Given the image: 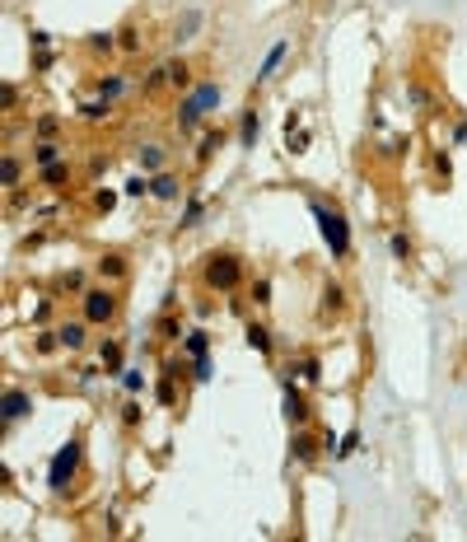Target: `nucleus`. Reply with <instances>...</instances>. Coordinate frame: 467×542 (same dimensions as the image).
I'll list each match as a JSON object with an SVG mask.
<instances>
[{
  "label": "nucleus",
  "instance_id": "1",
  "mask_svg": "<svg viewBox=\"0 0 467 542\" xmlns=\"http://www.w3.org/2000/svg\"><path fill=\"white\" fill-rule=\"evenodd\" d=\"M309 210H313V220H318V234H323L327 253L337 262H346L351 258V225H346V215L337 206H327V201H318V197L309 201Z\"/></svg>",
  "mask_w": 467,
  "mask_h": 542
},
{
  "label": "nucleus",
  "instance_id": "2",
  "mask_svg": "<svg viewBox=\"0 0 467 542\" xmlns=\"http://www.w3.org/2000/svg\"><path fill=\"white\" fill-rule=\"evenodd\" d=\"M79 458H84V444H79V439H66L52 454V463H47V486L71 491V482H75V472H79Z\"/></svg>",
  "mask_w": 467,
  "mask_h": 542
},
{
  "label": "nucleus",
  "instance_id": "3",
  "mask_svg": "<svg viewBox=\"0 0 467 542\" xmlns=\"http://www.w3.org/2000/svg\"><path fill=\"white\" fill-rule=\"evenodd\" d=\"M210 108H220V84H197V89L182 99V108H178V127L182 131H197L201 122H206Z\"/></svg>",
  "mask_w": 467,
  "mask_h": 542
},
{
  "label": "nucleus",
  "instance_id": "4",
  "mask_svg": "<svg viewBox=\"0 0 467 542\" xmlns=\"http://www.w3.org/2000/svg\"><path fill=\"white\" fill-rule=\"evenodd\" d=\"M206 285H215V290H238L243 285V262L233 258V253H210L206 258Z\"/></svg>",
  "mask_w": 467,
  "mask_h": 542
},
{
  "label": "nucleus",
  "instance_id": "5",
  "mask_svg": "<svg viewBox=\"0 0 467 542\" xmlns=\"http://www.w3.org/2000/svg\"><path fill=\"white\" fill-rule=\"evenodd\" d=\"M117 318V295L112 290H84V323H112Z\"/></svg>",
  "mask_w": 467,
  "mask_h": 542
},
{
  "label": "nucleus",
  "instance_id": "6",
  "mask_svg": "<svg viewBox=\"0 0 467 542\" xmlns=\"http://www.w3.org/2000/svg\"><path fill=\"white\" fill-rule=\"evenodd\" d=\"M281 416H286V426H304L309 421V402H304V393L294 388V379L286 374V397H281Z\"/></svg>",
  "mask_w": 467,
  "mask_h": 542
},
{
  "label": "nucleus",
  "instance_id": "7",
  "mask_svg": "<svg viewBox=\"0 0 467 542\" xmlns=\"http://www.w3.org/2000/svg\"><path fill=\"white\" fill-rule=\"evenodd\" d=\"M33 412V397H28V388H5V393H0V416H5V421H24V416Z\"/></svg>",
  "mask_w": 467,
  "mask_h": 542
},
{
  "label": "nucleus",
  "instance_id": "8",
  "mask_svg": "<svg viewBox=\"0 0 467 542\" xmlns=\"http://www.w3.org/2000/svg\"><path fill=\"white\" fill-rule=\"evenodd\" d=\"M318 449H327V444H318L304 426H294V435H290V458H294V463H313Z\"/></svg>",
  "mask_w": 467,
  "mask_h": 542
},
{
  "label": "nucleus",
  "instance_id": "9",
  "mask_svg": "<svg viewBox=\"0 0 467 542\" xmlns=\"http://www.w3.org/2000/svg\"><path fill=\"white\" fill-rule=\"evenodd\" d=\"M178 178H173V173H155V178H150V197H159V201H178Z\"/></svg>",
  "mask_w": 467,
  "mask_h": 542
},
{
  "label": "nucleus",
  "instance_id": "10",
  "mask_svg": "<svg viewBox=\"0 0 467 542\" xmlns=\"http://www.w3.org/2000/svg\"><path fill=\"white\" fill-rule=\"evenodd\" d=\"M89 328H94V323H61V328H56V336H61V346H66V351H79Z\"/></svg>",
  "mask_w": 467,
  "mask_h": 542
},
{
  "label": "nucleus",
  "instance_id": "11",
  "mask_svg": "<svg viewBox=\"0 0 467 542\" xmlns=\"http://www.w3.org/2000/svg\"><path fill=\"white\" fill-rule=\"evenodd\" d=\"M286 52H290V38H281V42L271 47V52L262 56V71H257V75H253V79H271V75H276V66L286 61Z\"/></svg>",
  "mask_w": 467,
  "mask_h": 542
},
{
  "label": "nucleus",
  "instance_id": "12",
  "mask_svg": "<svg viewBox=\"0 0 467 542\" xmlns=\"http://www.w3.org/2000/svg\"><path fill=\"white\" fill-rule=\"evenodd\" d=\"M286 374H290V379H304V384H318V379H323V365L313 360V356H304L299 365H290Z\"/></svg>",
  "mask_w": 467,
  "mask_h": 542
},
{
  "label": "nucleus",
  "instance_id": "13",
  "mask_svg": "<svg viewBox=\"0 0 467 542\" xmlns=\"http://www.w3.org/2000/svg\"><path fill=\"white\" fill-rule=\"evenodd\" d=\"M257 131H262V122H257V112L248 108V112H243V122H238V145H248V150H253V145H257Z\"/></svg>",
  "mask_w": 467,
  "mask_h": 542
},
{
  "label": "nucleus",
  "instance_id": "14",
  "mask_svg": "<svg viewBox=\"0 0 467 542\" xmlns=\"http://www.w3.org/2000/svg\"><path fill=\"white\" fill-rule=\"evenodd\" d=\"M225 140H229L225 131H206V136H201V145H197V164H210V155H215Z\"/></svg>",
  "mask_w": 467,
  "mask_h": 542
},
{
  "label": "nucleus",
  "instance_id": "15",
  "mask_svg": "<svg viewBox=\"0 0 467 542\" xmlns=\"http://www.w3.org/2000/svg\"><path fill=\"white\" fill-rule=\"evenodd\" d=\"M71 182V169H66V159H56V164H42V187H66Z\"/></svg>",
  "mask_w": 467,
  "mask_h": 542
},
{
  "label": "nucleus",
  "instance_id": "16",
  "mask_svg": "<svg viewBox=\"0 0 467 542\" xmlns=\"http://www.w3.org/2000/svg\"><path fill=\"white\" fill-rule=\"evenodd\" d=\"M243 341H248L253 351H262V356H271V332H266L262 323H248V332H243Z\"/></svg>",
  "mask_w": 467,
  "mask_h": 542
},
{
  "label": "nucleus",
  "instance_id": "17",
  "mask_svg": "<svg viewBox=\"0 0 467 542\" xmlns=\"http://www.w3.org/2000/svg\"><path fill=\"white\" fill-rule=\"evenodd\" d=\"M173 374H178V369H173V365H164V379H159V388H155L159 407H173V397H178V393H173Z\"/></svg>",
  "mask_w": 467,
  "mask_h": 542
},
{
  "label": "nucleus",
  "instance_id": "18",
  "mask_svg": "<svg viewBox=\"0 0 467 542\" xmlns=\"http://www.w3.org/2000/svg\"><path fill=\"white\" fill-rule=\"evenodd\" d=\"M201 197H187V206H182V220H178V230H197L201 225Z\"/></svg>",
  "mask_w": 467,
  "mask_h": 542
},
{
  "label": "nucleus",
  "instance_id": "19",
  "mask_svg": "<svg viewBox=\"0 0 467 542\" xmlns=\"http://www.w3.org/2000/svg\"><path fill=\"white\" fill-rule=\"evenodd\" d=\"M108 112H112V99H94V103L79 108V117H84V122H103Z\"/></svg>",
  "mask_w": 467,
  "mask_h": 542
},
{
  "label": "nucleus",
  "instance_id": "20",
  "mask_svg": "<svg viewBox=\"0 0 467 542\" xmlns=\"http://www.w3.org/2000/svg\"><path fill=\"white\" fill-rule=\"evenodd\" d=\"M187 356H192V360H197V356H210V332H201V328L187 332Z\"/></svg>",
  "mask_w": 467,
  "mask_h": 542
},
{
  "label": "nucleus",
  "instance_id": "21",
  "mask_svg": "<svg viewBox=\"0 0 467 542\" xmlns=\"http://www.w3.org/2000/svg\"><path fill=\"white\" fill-rule=\"evenodd\" d=\"M61 150H66V145H56V140H38V150H33L38 169H42V164H56V159H61Z\"/></svg>",
  "mask_w": 467,
  "mask_h": 542
},
{
  "label": "nucleus",
  "instance_id": "22",
  "mask_svg": "<svg viewBox=\"0 0 467 542\" xmlns=\"http://www.w3.org/2000/svg\"><path fill=\"white\" fill-rule=\"evenodd\" d=\"M197 28H201V14H197V10H187V14L178 19V33H173V38H178V42H187Z\"/></svg>",
  "mask_w": 467,
  "mask_h": 542
},
{
  "label": "nucleus",
  "instance_id": "23",
  "mask_svg": "<svg viewBox=\"0 0 467 542\" xmlns=\"http://www.w3.org/2000/svg\"><path fill=\"white\" fill-rule=\"evenodd\" d=\"M168 84H173V89H187V84H192V71H187V61H168Z\"/></svg>",
  "mask_w": 467,
  "mask_h": 542
},
{
  "label": "nucleus",
  "instance_id": "24",
  "mask_svg": "<svg viewBox=\"0 0 467 542\" xmlns=\"http://www.w3.org/2000/svg\"><path fill=\"white\" fill-rule=\"evenodd\" d=\"M140 169H155V173H164V145H145V150H140Z\"/></svg>",
  "mask_w": 467,
  "mask_h": 542
},
{
  "label": "nucleus",
  "instance_id": "25",
  "mask_svg": "<svg viewBox=\"0 0 467 542\" xmlns=\"http://www.w3.org/2000/svg\"><path fill=\"white\" fill-rule=\"evenodd\" d=\"M117 94H127V79H122V75L99 79V99H117Z\"/></svg>",
  "mask_w": 467,
  "mask_h": 542
},
{
  "label": "nucleus",
  "instance_id": "26",
  "mask_svg": "<svg viewBox=\"0 0 467 542\" xmlns=\"http://www.w3.org/2000/svg\"><path fill=\"white\" fill-rule=\"evenodd\" d=\"M122 192H127V197H136V201H140V197H150V178H145V173H131V178H127V187H122Z\"/></svg>",
  "mask_w": 467,
  "mask_h": 542
},
{
  "label": "nucleus",
  "instance_id": "27",
  "mask_svg": "<svg viewBox=\"0 0 467 542\" xmlns=\"http://www.w3.org/2000/svg\"><path fill=\"white\" fill-rule=\"evenodd\" d=\"M99 271H103V276H117V281H122V276H127V262L117 258V253H108V258H99Z\"/></svg>",
  "mask_w": 467,
  "mask_h": 542
},
{
  "label": "nucleus",
  "instance_id": "28",
  "mask_svg": "<svg viewBox=\"0 0 467 542\" xmlns=\"http://www.w3.org/2000/svg\"><path fill=\"white\" fill-rule=\"evenodd\" d=\"M192 379H197V384H210V379H215V365H210V356H197V360H192Z\"/></svg>",
  "mask_w": 467,
  "mask_h": 542
},
{
  "label": "nucleus",
  "instance_id": "29",
  "mask_svg": "<svg viewBox=\"0 0 467 542\" xmlns=\"http://www.w3.org/2000/svg\"><path fill=\"white\" fill-rule=\"evenodd\" d=\"M388 248H392V258H397V262H412V238H407V234H392Z\"/></svg>",
  "mask_w": 467,
  "mask_h": 542
},
{
  "label": "nucleus",
  "instance_id": "30",
  "mask_svg": "<svg viewBox=\"0 0 467 542\" xmlns=\"http://www.w3.org/2000/svg\"><path fill=\"white\" fill-rule=\"evenodd\" d=\"M159 336H164V341H178V336H182V323L173 318V313H164V318H159Z\"/></svg>",
  "mask_w": 467,
  "mask_h": 542
},
{
  "label": "nucleus",
  "instance_id": "31",
  "mask_svg": "<svg viewBox=\"0 0 467 542\" xmlns=\"http://www.w3.org/2000/svg\"><path fill=\"white\" fill-rule=\"evenodd\" d=\"M341 304H346V295H341V285H323V309L337 313Z\"/></svg>",
  "mask_w": 467,
  "mask_h": 542
},
{
  "label": "nucleus",
  "instance_id": "32",
  "mask_svg": "<svg viewBox=\"0 0 467 542\" xmlns=\"http://www.w3.org/2000/svg\"><path fill=\"white\" fill-rule=\"evenodd\" d=\"M99 356H103V365H108V369H117V374H122V346H117V341H108V346L99 351Z\"/></svg>",
  "mask_w": 467,
  "mask_h": 542
},
{
  "label": "nucleus",
  "instance_id": "33",
  "mask_svg": "<svg viewBox=\"0 0 467 542\" xmlns=\"http://www.w3.org/2000/svg\"><path fill=\"white\" fill-rule=\"evenodd\" d=\"M117 47H122V52H140V33H136V28H122V33H117Z\"/></svg>",
  "mask_w": 467,
  "mask_h": 542
},
{
  "label": "nucleus",
  "instance_id": "34",
  "mask_svg": "<svg viewBox=\"0 0 467 542\" xmlns=\"http://www.w3.org/2000/svg\"><path fill=\"white\" fill-rule=\"evenodd\" d=\"M19 178H24L19 159H14V155H5V187H19Z\"/></svg>",
  "mask_w": 467,
  "mask_h": 542
},
{
  "label": "nucleus",
  "instance_id": "35",
  "mask_svg": "<svg viewBox=\"0 0 467 542\" xmlns=\"http://www.w3.org/2000/svg\"><path fill=\"white\" fill-rule=\"evenodd\" d=\"M355 449H360V430H351V435L341 439V444H337V449H332V454H337V458H351Z\"/></svg>",
  "mask_w": 467,
  "mask_h": 542
},
{
  "label": "nucleus",
  "instance_id": "36",
  "mask_svg": "<svg viewBox=\"0 0 467 542\" xmlns=\"http://www.w3.org/2000/svg\"><path fill=\"white\" fill-rule=\"evenodd\" d=\"M61 131V117H38V140H52Z\"/></svg>",
  "mask_w": 467,
  "mask_h": 542
},
{
  "label": "nucleus",
  "instance_id": "37",
  "mask_svg": "<svg viewBox=\"0 0 467 542\" xmlns=\"http://www.w3.org/2000/svg\"><path fill=\"white\" fill-rule=\"evenodd\" d=\"M122 388H127V393H140V388H145V374H140V369H122Z\"/></svg>",
  "mask_w": 467,
  "mask_h": 542
},
{
  "label": "nucleus",
  "instance_id": "38",
  "mask_svg": "<svg viewBox=\"0 0 467 542\" xmlns=\"http://www.w3.org/2000/svg\"><path fill=\"white\" fill-rule=\"evenodd\" d=\"M89 47H94V52H112L117 42H112V33H94V38H89Z\"/></svg>",
  "mask_w": 467,
  "mask_h": 542
},
{
  "label": "nucleus",
  "instance_id": "39",
  "mask_svg": "<svg viewBox=\"0 0 467 542\" xmlns=\"http://www.w3.org/2000/svg\"><path fill=\"white\" fill-rule=\"evenodd\" d=\"M56 346H61V336H56V332H42V336H38V351H42V356H52Z\"/></svg>",
  "mask_w": 467,
  "mask_h": 542
},
{
  "label": "nucleus",
  "instance_id": "40",
  "mask_svg": "<svg viewBox=\"0 0 467 542\" xmlns=\"http://www.w3.org/2000/svg\"><path fill=\"white\" fill-rule=\"evenodd\" d=\"M253 304H271V281H257V285H253Z\"/></svg>",
  "mask_w": 467,
  "mask_h": 542
},
{
  "label": "nucleus",
  "instance_id": "41",
  "mask_svg": "<svg viewBox=\"0 0 467 542\" xmlns=\"http://www.w3.org/2000/svg\"><path fill=\"white\" fill-rule=\"evenodd\" d=\"M122 426H140V402H127V407H122Z\"/></svg>",
  "mask_w": 467,
  "mask_h": 542
},
{
  "label": "nucleus",
  "instance_id": "42",
  "mask_svg": "<svg viewBox=\"0 0 467 542\" xmlns=\"http://www.w3.org/2000/svg\"><path fill=\"white\" fill-rule=\"evenodd\" d=\"M304 145H309V131H294V140H290V155H304Z\"/></svg>",
  "mask_w": 467,
  "mask_h": 542
},
{
  "label": "nucleus",
  "instance_id": "43",
  "mask_svg": "<svg viewBox=\"0 0 467 542\" xmlns=\"http://www.w3.org/2000/svg\"><path fill=\"white\" fill-rule=\"evenodd\" d=\"M28 42H33V47H38V52H47V42H52V38H47V33H42V28H38V33H28Z\"/></svg>",
  "mask_w": 467,
  "mask_h": 542
},
{
  "label": "nucleus",
  "instance_id": "44",
  "mask_svg": "<svg viewBox=\"0 0 467 542\" xmlns=\"http://www.w3.org/2000/svg\"><path fill=\"white\" fill-rule=\"evenodd\" d=\"M66 290H84V271H71V276H66Z\"/></svg>",
  "mask_w": 467,
  "mask_h": 542
},
{
  "label": "nucleus",
  "instance_id": "45",
  "mask_svg": "<svg viewBox=\"0 0 467 542\" xmlns=\"http://www.w3.org/2000/svg\"><path fill=\"white\" fill-rule=\"evenodd\" d=\"M453 136H458V145H467V122H458V131H453Z\"/></svg>",
  "mask_w": 467,
  "mask_h": 542
}]
</instances>
